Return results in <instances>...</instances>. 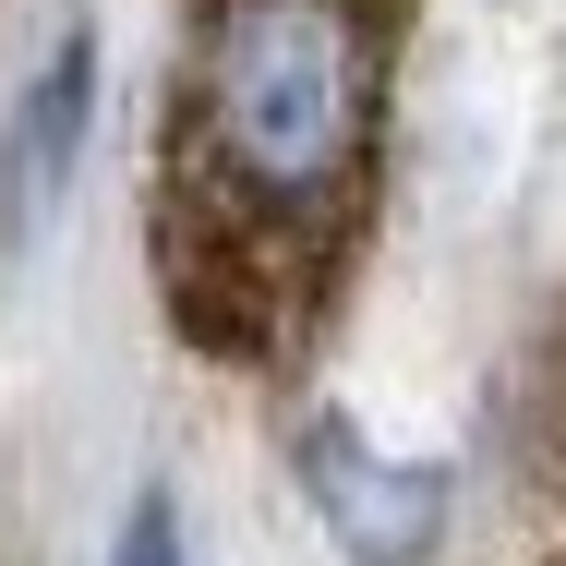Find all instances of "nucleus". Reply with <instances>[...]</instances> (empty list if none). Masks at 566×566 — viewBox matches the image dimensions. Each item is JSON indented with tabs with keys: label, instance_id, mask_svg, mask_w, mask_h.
Wrapping results in <instances>:
<instances>
[{
	"label": "nucleus",
	"instance_id": "nucleus-1",
	"mask_svg": "<svg viewBox=\"0 0 566 566\" xmlns=\"http://www.w3.org/2000/svg\"><path fill=\"white\" fill-rule=\"evenodd\" d=\"M410 0H193L157 157L145 265L193 361L302 374L349 302L386 193Z\"/></svg>",
	"mask_w": 566,
	"mask_h": 566
},
{
	"label": "nucleus",
	"instance_id": "nucleus-2",
	"mask_svg": "<svg viewBox=\"0 0 566 566\" xmlns=\"http://www.w3.org/2000/svg\"><path fill=\"white\" fill-rule=\"evenodd\" d=\"M302 482H314V518H326V543L349 566H434V543H447L458 482L434 458H386L349 422H314L302 434Z\"/></svg>",
	"mask_w": 566,
	"mask_h": 566
},
{
	"label": "nucleus",
	"instance_id": "nucleus-3",
	"mask_svg": "<svg viewBox=\"0 0 566 566\" xmlns=\"http://www.w3.org/2000/svg\"><path fill=\"white\" fill-rule=\"evenodd\" d=\"M85 109H97V36L73 24V36L36 61V85L12 97V133H0V229H12V241H36V229H49V206L73 193Z\"/></svg>",
	"mask_w": 566,
	"mask_h": 566
},
{
	"label": "nucleus",
	"instance_id": "nucleus-4",
	"mask_svg": "<svg viewBox=\"0 0 566 566\" xmlns=\"http://www.w3.org/2000/svg\"><path fill=\"white\" fill-rule=\"evenodd\" d=\"M109 566H181V506H169V494H133V518H120Z\"/></svg>",
	"mask_w": 566,
	"mask_h": 566
}]
</instances>
